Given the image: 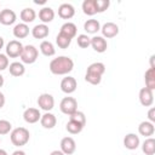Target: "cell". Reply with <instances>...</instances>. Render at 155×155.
I'll use <instances>...</instances> for the list:
<instances>
[{
	"label": "cell",
	"mask_w": 155,
	"mask_h": 155,
	"mask_svg": "<svg viewBox=\"0 0 155 155\" xmlns=\"http://www.w3.org/2000/svg\"><path fill=\"white\" fill-rule=\"evenodd\" d=\"M74 68V62L67 56H59L50 62V70L54 75H65Z\"/></svg>",
	"instance_id": "1"
},
{
	"label": "cell",
	"mask_w": 155,
	"mask_h": 155,
	"mask_svg": "<svg viewBox=\"0 0 155 155\" xmlns=\"http://www.w3.org/2000/svg\"><path fill=\"white\" fill-rule=\"evenodd\" d=\"M29 137H30L29 131L25 127H17V128L12 130V132L10 134L11 142L16 147L25 145L28 143V140H29Z\"/></svg>",
	"instance_id": "2"
},
{
	"label": "cell",
	"mask_w": 155,
	"mask_h": 155,
	"mask_svg": "<svg viewBox=\"0 0 155 155\" xmlns=\"http://www.w3.org/2000/svg\"><path fill=\"white\" fill-rule=\"evenodd\" d=\"M38 56H39L38 48L33 45H27V46H23V51H22L19 57H21L23 63L33 64L38 59Z\"/></svg>",
	"instance_id": "3"
},
{
	"label": "cell",
	"mask_w": 155,
	"mask_h": 155,
	"mask_svg": "<svg viewBox=\"0 0 155 155\" xmlns=\"http://www.w3.org/2000/svg\"><path fill=\"white\" fill-rule=\"evenodd\" d=\"M61 111L67 115H71L78 110V102L74 97H64L59 104Z\"/></svg>",
	"instance_id": "4"
},
{
	"label": "cell",
	"mask_w": 155,
	"mask_h": 155,
	"mask_svg": "<svg viewBox=\"0 0 155 155\" xmlns=\"http://www.w3.org/2000/svg\"><path fill=\"white\" fill-rule=\"evenodd\" d=\"M22 51H23V45L18 40H11L6 45V56H8L11 58L19 57Z\"/></svg>",
	"instance_id": "5"
},
{
	"label": "cell",
	"mask_w": 155,
	"mask_h": 155,
	"mask_svg": "<svg viewBox=\"0 0 155 155\" xmlns=\"http://www.w3.org/2000/svg\"><path fill=\"white\" fill-rule=\"evenodd\" d=\"M38 105L45 110V111H50L53 109L54 107V98L50 94V93H42L39 96L38 98Z\"/></svg>",
	"instance_id": "6"
},
{
	"label": "cell",
	"mask_w": 155,
	"mask_h": 155,
	"mask_svg": "<svg viewBox=\"0 0 155 155\" xmlns=\"http://www.w3.org/2000/svg\"><path fill=\"white\" fill-rule=\"evenodd\" d=\"M78 87V82L75 80V78L73 76H67V78H63L62 81H61V90L69 94V93H73Z\"/></svg>",
	"instance_id": "7"
},
{
	"label": "cell",
	"mask_w": 155,
	"mask_h": 155,
	"mask_svg": "<svg viewBox=\"0 0 155 155\" xmlns=\"http://www.w3.org/2000/svg\"><path fill=\"white\" fill-rule=\"evenodd\" d=\"M76 150V143L71 137H64L61 140V151L64 155H71Z\"/></svg>",
	"instance_id": "8"
},
{
	"label": "cell",
	"mask_w": 155,
	"mask_h": 155,
	"mask_svg": "<svg viewBox=\"0 0 155 155\" xmlns=\"http://www.w3.org/2000/svg\"><path fill=\"white\" fill-rule=\"evenodd\" d=\"M101 30H102L103 38H108V39L114 38V36H116L119 34V27H117V24H115L113 22L104 23L103 27L101 28Z\"/></svg>",
	"instance_id": "9"
},
{
	"label": "cell",
	"mask_w": 155,
	"mask_h": 155,
	"mask_svg": "<svg viewBox=\"0 0 155 155\" xmlns=\"http://www.w3.org/2000/svg\"><path fill=\"white\" fill-rule=\"evenodd\" d=\"M139 102L144 107H150L153 103H154V94H153V91L147 88V87H143L140 88L139 91Z\"/></svg>",
	"instance_id": "10"
},
{
	"label": "cell",
	"mask_w": 155,
	"mask_h": 155,
	"mask_svg": "<svg viewBox=\"0 0 155 155\" xmlns=\"http://www.w3.org/2000/svg\"><path fill=\"white\" fill-rule=\"evenodd\" d=\"M91 46L92 48L98 52V53H103L107 51V47H108V44H107V40L103 38V36H93L91 38Z\"/></svg>",
	"instance_id": "11"
},
{
	"label": "cell",
	"mask_w": 155,
	"mask_h": 155,
	"mask_svg": "<svg viewBox=\"0 0 155 155\" xmlns=\"http://www.w3.org/2000/svg\"><path fill=\"white\" fill-rule=\"evenodd\" d=\"M40 117H41V114L36 108H28L23 113V119L28 124H35L40 120Z\"/></svg>",
	"instance_id": "12"
},
{
	"label": "cell",
	"mask_w": 155,
	"mask_h": 155,
	"mask_svg": "<svg viewBox=\"0 0 155 155\" xmlns=\"http://www.w3.org/2000/svg\"><path fill=\"white\" fill-rule=\"evenodd\" d=\"M16 13L10 10V8H5V10H1L0 11V23L4 24V25H11L16 22Z\"/></svg>",
	"instance_id": "13"
},
{
	"label": "cell",
	"mask_w": 155,
	"mask_h": 155,
	"mask_svg": "<svg viewBox=\"0 0 155 155\" xmlns=\"http://www.w3.org/2000/svg\"><path fill=\"white\" fill-rule=\"evenodd\" d=\"M74 15H75V8L70 4L65 2V4H62L58 7V16L63 19H70Z\"/></svg>",
	"instance_id": "14"
},
{
	"label": "cell",
	"mask_w": 155,
	"mask_h": 155,
	"mask_svg": "<svg viewBox=\"0 0 155 155\" xmlns=\"http://www.w3.org/2000/svg\"><path fill=\"white\" fill-rule=\"evenodd\" d=\"M139 143H140L139 142V137L137 134H134V133H128L124 138V145H125L126 149H130V150L137 149Z\"/></svg>",
	"instance_id": "15"
},
{
	"label": "cell",
	"mask_w": 155,
	"mask_h": 155,
	"mask_svg": "<svg viewBox=\"0 0 155 155\" xmlns=\"http://www.w3.org/2000/svg\"><path fill=\"white\" fill-rule=\"evenodd\" d=\"M40 124H41V126L44 127V128H53L54 126H56V124H57V119H56V116L53 115V114H51V113H45L44 115H41V117H40Z\"/></svg>",
	"instance_id": "16"
},
{
	"label": "cell",
	"mask_w": 155,
	"mask_h": 155,
	"mask_svg": "<svg viewBox=\"0 0 155 155\" xmlns=\"http://www.w3.org/2000/svg\"><path fill=\"white\" fill-rule=\"evenodd\" d=\"M138 132L139 134L144 136V137H150L154 134L155 132V127H154V124L150 122V121H142L138 126Z\"/></svg>",
	"instance_id": "17"
},
{
	"label": "cell",
	"mask_w": 155,
	"mask_h": 155,
	"mask_svg": "<svg viewBox=\"0 0 155 155\" xmlns=\"http://www.w3.org/2000/svg\"><path fill=\"white\" fill-rule=\"evenodd\" d=\"M76 30H78V28H76V25H75L74 23L67 22V23H64V24L61 27L59 34H62V35H64V36H67V38H69V39H73V38L76 35Z\"/></svg>",
	"instance_id": "18"
},
{
	"label": "cell",
	"mask_w": 155,
	"mask_h": 155,
	"mask_svg": "<svg viewBox=\"0 0 155 155\" xmlns=\"http://www.w3.org/2000/svg\"><path fill=\"white\" fill-rule=\"evenodd\" d=\"M50 30H48V27L44 23L41 24H36L33 29H31V35L35 38V39H45L47 35H48Z\"/></svg>",
	"instance_id": "19"
},
{
	"label": "cell",
	"mask_w": 155,
	"mask_h": 155,
	"mask_svg": "<svg viewBox=\"0 0 155 155\" xmlns=\"http://www.w3.org/2000/svg\"><path fill=\"white\" fill-rule=\"evenodd\" d=\"M39 18L41 19V22L44 24L46 23H50L53 21L54 18V11L51 8V7H42L40 11H39Z\"/></svg>",
	"instance_id": "20"
},
{
	"label": "cell",
	"mask_w": 155,
	"mask_h": 155,
	"mask_svg": "<svg viewBox=\"0 0 155 155\" xmlns=\"http://www.w3.org/2000/svg\"><path fill=\"white\" fill-rule=\"evenodd\" d=\"M29 34V27L25 23H18L13 28V35L17 39H24Z\"/></svg>",
	"instance_id": "21"
},
{
	"label": "cell",
	"mask_w": 155,
	"mask_h": 155,
	"mask_svg": "<svg viewBox=\"0 0 155 155\" xmlns=\"http://www.w3.org/2000/svg\"><path fill=\"white\" fill-rule=\"evenodd\" d=\"M144 80H145V87L154 91V88H155V69L154 68H149L145 71Z\"/></svg>",
	"instance_id": "22"
},
{
	"label": "cell",
	"mask_w": 155,
	"mask_h": 155,
	"mask_svg": "<svg viewBox=\"0 0 155 155\" xmlns=\"http://www.w3.org/2000/svg\"><path fill=\"white\" fill-rule=\"evenodd\" d=\"M8 70H10V74L12 76H16V78H19L22 76L24 73H25V68L23 65V63H19V62H13L10 64L8 67Z\"/></svg>",
	"instance_id": "23"
},
{
	"label": "cell",
	"mask_w": 155,
	"mask_h": 155,
	"mask_svg": "<svg viewBox=\"0 0 155 155\" xmlns=\"http://www.w3.org/2000/svg\"><path fill=\"white\" fill-rule=\"evenodd\" d=\"M84 29L88 34H96L98 30H101V24L97 19H87L84 23Z\"/></svg>",
	"instance_id": "24"
},
{
	"label": "cell",
	"mask_w": 155,
	"mask_h": 155,
	"mask_svg": "<svg viewBox=\"0 0 155 155\" xmlns=\"http://www.w3.org/2000/svg\"><path fill=\"white\" fill-rule=\"evenodd\" d=\"M40 51L44 56L46 57H51L56 53V50H54V46L52 42L47 41V40H44L41 44H40Z\"/></svg>",
	"instance_id": "25"
},
{
	"label": "cell",
	"mask_w": 155,
	"mask_h": 155,
	"mask_svg": "<svg viewBox=\"0 0 155 155\" xmlns=\"http://www.w3.org/2000/svg\"><path fill=\"white\" fill-rule=\"evenodd\" d=\"M36 17V13L33 8L30 7H27V8H23L21 11V19L23 21V23H31Z\"/></svg>",
	"instance_id": "26"
},
{
	"label": "cell",
	"mask_w": 155,
	"mask_h": 155,
	"mask_svg": "<svg viewBox=\"0 0 155 155\" xmlns=\"http://www.w3.org/2000/svg\"><path fill=\"white\" fill-rule=\"evenodd\" d=\"M142 150L145 155H154L155 154V139L151 137L147 138L142 145Z\"/></svg>",
	"instance_id": "27"
},
{
	"label": "cell",
	"mask_w": 155,
	"mask_h": 155,
	"mask_svg": "<svg viewBox=\"0 0 155 155\" xmlns=\"http://www.w3.org/2000/svg\"><path fill=\"white\" fill-rule=\"evenodd\" d=\"M87 73H93V74H97V75H103L104 71H105V65L101 62H94L92 64H90L87 67Z\"/></svg>",
	"instance_id": "28"
},
{
	"label": "cell",
	"mask_w": 155,
	"mask_h": 155,
	"mask_svg": "<svg viewBox=\"0 0 155 155\" xmlns=\"http://www.w3.org/2000/svg\"><path fill=\"white\" fill-rule=\"evenodd\" d=\"M82 10H84V13L88 15V16H93L94 13H97L96 6H94V0H85L82 2Z\"/></svg>",
	"instance_id": "29"
},
{
	"label": "cell",
	"mask_w": 155,
	"mask_h": 155,
	"mask_svg": "<svg viewBox=\"0 0 155 155\" xmlns=\"http://www.w3.org/2000/svg\"><path fill=\"white\" fill-rule=\"evenodd\" d=\"M65 128H67V131H68L69 133H71V134H78V133H80V132L82 131L84 126L80 125V124H78V122H75V121L69 120L68 124H67V126H65Z\"/></svg>",
	"instance_id": "30"
},
{
	"label": "cell",
	"mask_w": 155,
	"mask_h": 155,
	"mask_svg": "<svg viewBox=\"0 0 155 155\" xmlns=\"http://www.w3.org/2000/svg\"><path fill=\"white\" fill-rule=\"evenodd\" d=\"M69 120L75 121L78 124L82 125V126L86 125V116H85V114L82 111H79V110H76L75 113H73L71 115H69Z\"/></svg>",
	"instance_id": "31"
},
{
	"label": "cell",
	"mask_w": 155,
	"mask_h": 155,
	"mask_svg": "<svg viewBox=\"0 0 155 155\" xmlns=\"http://www.w3.org/2000/svg\"><path fill=\"white\" fill-rule=\"evenodd\" d=\"M70 42H71V39H69V38H67V36H64V35L58 33V35L56 38V44L58 45L59 48H67L70 45Z\"/></svg>",
	"instance_id": "32"
},
{
	"label": "cell",
	"mask_w": 155,
	"mask_h": 155,
	"mask_svg": "<svg viewBox=\"0 0 155 155\" xmlns=\"http://www.w3.org/2000/svg\"><path fill=\"white\" fill-rule=\"evenodd\" d=\"M76 42H78V46H80L81 48H87L91 45V38H88V35L86 34H80L78 35Z\"/></svg>",
	"instance_id": "33"
},
{
	"label": "cell",
	"mask_w": 155,
	"mask_h": 155,
	"mask_svg": "<svg viewBox=\"0 0 155 155\" xmlns=\"http://www.w3.org/2000/svg\"><path fill=\"white\" fill-rule=\"evenodd\" d=\"M85 80H86L87 82H90L91 85H98V84H101V81H102V76H101V75H97V74H93V73H87V71H86Z\"/></svg>",
	"instance_id": "34"
},
{
	"label": "cell",
	"mask_w": 155,
	"mask_h": 155,
	"mask_svg": "<svg viewBox=\"0 0 155 155\" xmlns=\"http://www.w3.org/2000/svg\"><path fill=\"white\" fill-rule=\"evenodd\" d=\"M109 0H94V6L97 12H104L109 7Z\"/></svg>",
	"instance_id": "35"
},
{
	"label": "cell",
	"mask_w": 155,
	"mask_h": 155,
	"mask_svg": "<svg viewBox=\"0 0 155 155\" xmlns=\"http://www.w3.org/2000/svg\"><path fill=\"white\" fill-rule=\"evenodd\" d=\"M12 128V125L7 120H0V136L7 134Z\"/></svg>",
	"instance_id": "36"
},
{
	"label": "cell",
	"mask_w": 155,
	"mask_h": 155,
	"mask_svg": "<svg viewBox=\"0 0 155 155\" xmlns=\"http://www.w3.org/2000/svg\"><path fill=\"white\" fill-rule=\"evenodd\" d=\"M6 68H8V58L6 54L0 53V71L5 70Z\"/></svg>",
	"instance_id": "37"
},
{
	"label": "cell",
	"mask_w": 155,
	"mask_h": 155,
	"mask_svg": "<svg viewBox=\"0 0 155 155\" xmlns=\"http://www.w3.org/2000/svg\"><path fill=\"white\" fill-rule=\"evenodd\" d=\"M148 117H149L150 122H154V121H155V109H154V108H151V109L148 111Z\"/></svg>",
	"instance_id": "38"
},
{
	"label": "cell",
	"mask_w": 155,
	"mask_h": 155,
	"mask_svg": "<svg viewBox=\"0 0 155 155\" xmlns=\"http://www.w3.org/2000/svg\"><path fill=\"white\" fill-rule=\"evenodd\" d=\"M4 104H5V96L2 92H0V109L4 107Z\"/></svg>",
	"instance_id": "39"
},
{
	"label": "cell",
	"mask_w": 155,
	"mask_h": 155,
	"mask_svg": "<svg viewBox=\"0 0 155 155\" xmlns=\"http://www.w3.org/2000/svg\"><path fill=\"white\" fill-rule=\"evenodd\" d=\"M12 155H25V153L23 150H16L12 153Z\"/></svg>",
	"instance_id": "40"
},
{
	"label": "cell",
	"mask_w": 155,
	"mask_h": 155,
	"mask_svg": "<svg viewBox=\"0 0 155 155\" xmlns=\"http://www.w3.org/2000/svg\"><path fill=\"white\" fill-rule=\"evenodd\" d=\"M50 155H64V154H63L61 150H53V151H52Z\"/></svg>",
	"instance_id": "41"
},
{
	"label": "cell",
	"mask_w": 155,
	"mask_h": 155,
	"mask_svg": "<svg viewBox=\"0 0 155 155\" xmlns=\"http://www.w3.org/2000/svg\"><path fill=\"white\" fill-rule=\"evenodd\" d=\"M154 58H155V56H151L150 57V68H154L155 69V67H154Z\"/></svg>",
	"instance_id": "42"
},
{
	"label": "cell",
	"mask_w": 155,
	"mask_h": 155,
	"mask_svg": "<svg viewBox=\"0 0 155 155\" xmlns=\"http://www.w3.org/2000/svg\"><path fill=\"white\" fill-rule=\"evenodd\" d=\"M4 47V38L2 36H0V50Z\"/></svg>",
	"instance_id": "43"
},
{
	"label": "cell",
	"mask_w": 155,
	"mask_h": 155,
	"mask_svg": "<svg viewBox=\"0 0 155 155\" xmlns=\"http://www.w3.org/2000/svg\"><path fill=\"white\" fill-rule=\"evenodd\" d=\"M2 85H4V76L0 74V87H2Z\"/></svg>",
	"instance_id": "44"
},
{
	"label": "cell",
	"mask_w": 155,
	"mask_h": 155,
	"mask_svg": "<svg viewBox=\"0 0 155 155\" xmlns=\"http://www.w3.org/2000/svg\"><path fill=\"white\" fill-rule=\"evenodd\" d=\"M34 2H35V4H45V2H46V0H40V1H39V0H35Z\"/></svg>",
	"instance_id": "45"
},
{
	"label": "cell",
	"mask_w": 155,
	"mask_h": 155,
	"mask_svg": "<svg viewBox=\"0 0 155 155\" xmlns=\"http://www.w3.org/2000/svg\"><path fill=\"white\" fill-rule=\"evenodd\" d=\"M0 155H7V153L4 149H0Z\"/></svg>",
	"instance_id": "46"
}]
</instances>
